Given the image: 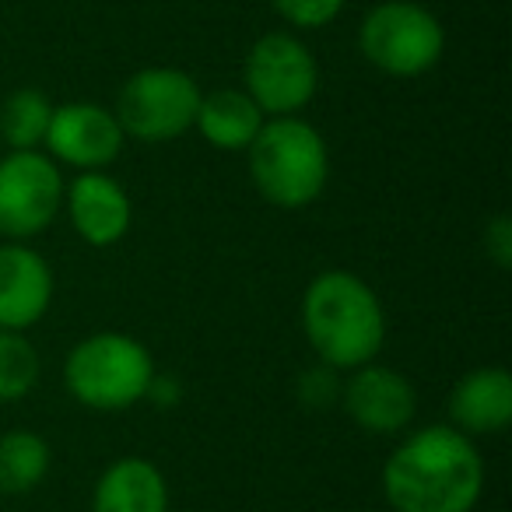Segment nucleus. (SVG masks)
I'll list each match as a JSON object with an SVG mask.
<instances>
[{
  "label": "nucleus",
  "mask_w": 512,
  "mask_h": 512,
  "mask_svg": "<svg viewBox=\"0 0 512 512\" xmlns=\"http://www.w3.org/2000/svg\"><path fill=\"white\" fill-rule=\"evenodd\" d=\"M484 495V456L453 425L407 432L383 463V498L393 512H474Z\"/></svg>",
  "instance_id": "1"
},
{
  "label": "nucleus",
  "mask_w": 512,
  "mask_h": 512,
  "mask_svg": "<svg viewBox=\"0 0 512 512\" xmlns=\"http://www.w3.org/2000/svg\"><path fill=\"white\" fill-rule=\"evenodd\" d=\"M43 358L18 330H0V404H18L36 390Z\"/></svg>",
  "instance_id": "18"
},
{
  "label": "nucleus",
  "mask_w": 512,
  "mask_h": 512,
  "mask_svg": "<svg viewBox=\"0 0 512 512\" xmlns=\"http://www.w3.org/2000/svg\"><path fill=\"white\" fill-rule=\"evenodd\" d=\"M92 512H169V481L144 456H120L95 481Z\"/></svg>",
  "instance_id": "14"
},
{
  "label": "nucleus",
  "mask_w": 512,
  "mask_h": 512,
  "mask_svg": "<svg viewBox=\"0 0 512 512\" xmlns=\"http://www.w3.org/2000/svg\"><path fill=\"white\" fill-rule=\"evenodd\" d=\"M341 404L365 435H400L418 414V393L400 369L369 362L341 379Z\"/></svg>",
  "instance_id": "10"
},
{
  "label": "nucleus",
  "mask_w": 512,
  "mask_h": 512,
  "mask_svg": "<svg viewBox=\"0 0 512 512\" xmlns=\"http://www.w3.org/2000/svg\"><path fill=\"white\" fill-rule=\"evenodd\" d=\"M242 88L271 116H299L320 92V64L295 32H264L242 60Z\"/></svg>",
  "instance_id": "7"
},
{
  "label": "nucleus",
  "mask_w": 512,
  "mask_h": 512,
  "mask_svg": "<svg viewBox=\"0 0 512 512\" xmlns=\"http://www.w3.org/2000/svg\"><path fill=\"white\" fill-rule=\"evenodd\" d=\"M449 425L470 435H502L512 421V376L502 365H481L456 379L449 393Z\"/></svg>",
  "instance_id": "13"
},
{
  "label": "nucleus",
  "mask_w": 512,
  "mask_h": 512,
  "mask_svg": "<svg viewBox=\"0 0 512 512\" xmlns=\"http://www.w3.org/2000/svg\"><path fill=\"white\" fill-rule=\"evenodd\" d=\"M271 4H274V11L299 32L327 29L344 11V0H271Z\"/></svg>",
  "instance_id": "19"
},
{
  "label": "nucleus",
  "mask_w": 512,
  "mask_h": 512,
  "mask_svg": "<svg viewBox=\"0 0 512 512\" xmlns=\"http://www.w3.org/2000/svg\"><path fill=\"white\" fill-rule=\"evenodd\" d=\"M53 102L39 88H15L0 106V137L8 151H43Z\"/></svg>",
  "instance_id": "17"
},
{
  "label": "nucleus",
  "mask_w": 512,
  "mask_h": 512,
  "mask_svg": "<svg viewBox=\"0 0 512 512\" xmlns=\"http://www.w3.org/2000/svg\"><path fill=\"white\" fill-rule=\"evenodd\" d=\"M302 334L320 365L351 372L379 358L386 344V309L376 288L355 271H323L302 292Z\"/></svg>",
  "instance_id": "2"
},
{
  "label": "nucleus",
  "mask_w": 512,
  "mask_h": 512,
  "mask_svg": "<svg viewBox=\"0 0 512 512\" xmlns=\"http://www.w3.org/2000/svg\"><path fill=\"white\" fill-rule=\"evenodd\" d=\"M358 50L386 78H421L446 53V29L418 0H383L358 25Z\"/></svg>",
  "instance_id": "5"
},
{
  "label": "nucleus",
  "mask_w": 512,
  "mask_h": 512,
  "mask_svg": "<svg viewBox=\"0 0 512 512\" xmlns=\"http://www.w3.org/2000/svg\"><path fill=\"white\" fill-rule=\"evenodd\" d=\"M299 400L306 407H316V411L337 404V400H341V372L330 369V365H313V369H306L299 376Z\"/></svg>",
  "instance_id": "20"
},
{
  "label": "nucleus",
  "mask_w": 512,
  "mask_h": 512,
  "mask_svg": "<svg viewBox=\"0 0 512 512\" xmlns=\"http://www.w3.org/2000/svg\"><path fill=\"white\" fill-rule=\"evenodd\" d=\"M481 242H484V256H488L491 264H495L498 271H509L512 267V218L509 214L488 218Z\"/></svg>",
  "instance_id": "21"
},
{
  "label": "nucleus",
  "mask_w": 512,
  "mask_h": 512,
  "mask_svg": "<svg viewBox=\"0 0 512 512\" xmlns=\"http://www.w3.org/2000/svg\"><path fill=\"white\" fill-rule=\"evenodd\" d=\"M64 211L74 235L92 249H109L127 239L134 225V204L120 179L109 172H78L64 186Z\"/></svg>",
  "instance_id": "11"
},
{
  "label": "nucleus",
  "mask_w": 512,
  "mask_h": 512,
  "mask_svg": "<svg viewBox=\"0 0 512 512\" xmlns=\"http://www.w3.org/2000/svg\"><path fill=\"white\" fill-rule=\"evenodd\" d=\"M200 95L204 92L193 74L179 67H144L123 81L113 116L134 141L165 144L193 130Z\"/></svg>",
  "instance_id": "6"
},
{
  "label": "nucleus",
  "mask_w": 512,
  "mask_h": 512,
  "mask_svg": "<svg viewBox=\"0 0 512 512\" xmlns=\"http://www.w3.org/2000/svg\"><path fill=\"white\" fill-rule=\"evenodd\" d=\"M64 172L46 151H8L0 158V239L29 242L64 211Z\"/></svg>",
  "instance_id": "8"
},
{
  "label": "nucleus",
  "mask_w": 512,
  "mask_h": 512,
  "mask_svg": "<svg viewBox=\"0 0 512 512\" xmlns=\"http://www.w3.org/2000/svg\"><path fill=\"white\" fill-rule=\"evenodd\" d=\"M123 144L127 134L116 123L113 109L99 102H64V106H53L43 148L57 165L102 172L123 155Z\"/></svg>",
  "instance_id": "9"
},
{
  "label": "nucleus",
  "mask_w": 512,
  "mask_h": 512,
  "mask_svg": "<svg viewBox=\"0 0 512 512\" xmlns=\"http://www.w3.org/2000/svg\"><path fill=\"white\" fill-rule=\"evenodd\" d=\"M53 449L39 432L11 428L0 435V495H29L46 481Z\"/></svg>",
  "instance_id": "16"
},
{
  "label": "nucleus",
  "mask_w": 512,
  "mask_h": 512,
  "mask_svg": "<svg viewBox=\"0 0 512 512\" xmlns=\"http://www.w3.org/2000/svg\"><path fill=\"white\" fill-rule=\"evenodd\" d=\"M155 358L137 337L99 330L81 337L64 362V386L81 407L99 414L130 411L148 400Z\"/></svg>",
  "instance_id": "4"
},
{
  "label": "nucleus",
  "mask_w": 512,
  "mask_h": 512,
  "mask_svg": "<svg viewBox=\"0 0 512 512\" xmlns=\"http://www.w3.org/2000/svg\"><path fill=\"white\" fill-rule=\"evenodd\" d=\"M256 193L281 211L316 204L330 183V148L302 116H271L246 148Z\"/></svg>",
  "instance_id": "3"
},
{
  "label": "nucleus",
  "mask_w": 512,
  "mask_h": 512,
  "mask_svg": "<svg viewBox=\"0 0 512 512\" xmlns=\"http://www.w3.org/2000/svg\"><path fill=\"white\" fill-rule=\"evenodd\" d=\"M267 116L260 113L246 88H214L200 95L193 130L211 144L214 151H246L260 134Z\"/></svg>",
  "instance_id": "15"
},
{
  "label": "nucleus",
  "mask_w": 512,
  "mask_h": 512,
  "mask_svg": "<svg viewBox=\"0 0 512 512\" xmlns=\"http://www.w3.org/2000/svg\"><path fill=\"white\" fill-rule=\"evenodd\" d=\"M53 267L29 242H0V330H32L53 306Z\"/></svg>",
  "instance_id": "12"
}]
</instances>
